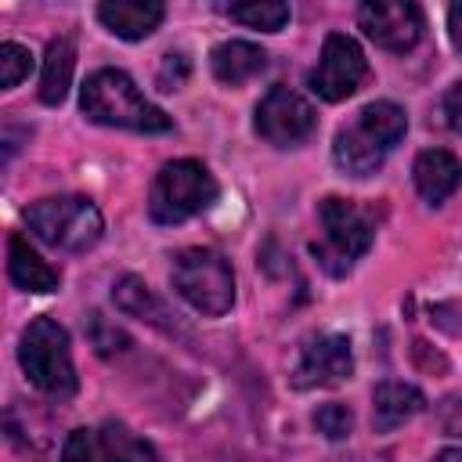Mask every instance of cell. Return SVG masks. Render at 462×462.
<instances>
[{
	"instance_id": "6da1fadb",
	"label": "cell",
	"mask_w": 462,
	"mask_h": 462,
	"mask_svg": "<svg viewBox=\"0 0 462 462\" xmlns=\"http://www.w3.org/2000/svg\"><path fill=\"white\" fill-rule=\"evenodd\" d=\"M79 108L90 123L119 126V130H134V134H166L173 126V119L159 105H152L137 90V83L119 69L90 72L79 90Z\"/></svg>"
},
{
	"instance_id": "7a4b0ae2",
	"label": "cell",
	"mask_w": 462,
	"mask_h": 462,
	"mask_svg": "<svg viewBox=\"0 0 462 462\" xmlns=\"http://www.w3.org/2000/svg\"><path fill=\"white\" fill-rule=\"evenodd\" d=\"M404 134H408L404 108L393 101H372L346 126H339L332 141V159L346 177H368L386 162V155L397 148Z\"/></svg>"
},
{
	"instance_id": "3957f363",
	"label": "cell",
	"mask_w": 462,
	"mask_h": 462,
	"mask_svg": "<svg viewBox=\"0 0 462 462\" xmlns=\"http://www.w3.org/2000/svg\"><path fill=\"white\" fill-rule=\"evenodd\" d=\"M318 224H321V238L310 242V253L332 278L350 274V267L372 249L375 238L372 213L350 199L328 195L318 202Z\"/></svg>"
},
{
	"instance_id": "277c9868",
	"label": "cell",
	"mask_w": 462,
	"mask_h": 462,
	"mask_svg": "<svg viewBox=\"0 0 462 462\" xmlns=\"http://www.w3.org/2000/svg\"><path fill=\"white\" fill-rule=\"evenodd\" d=\"M18 361L36 390L47 397H72L76 393V365L69 350V332L54 318H32L18 343Z\"/></svg>"
},
{
	"instance_id": "5b68a950",
	"label": "cell",
	"mask_w": 462,
	"mask_h": 462,
	"mask_svg": "<svg viewBox=\"0 0 462 462\" xmlns=\"http://www.w3.org/2000/svg\"><path fill=\"white\" fill-rule=\"evenodd\" d=\"M25 224L40 242L65 249V253H87L90 245H97V238L105 231L101 209L83 195L40 199L25 209Z\"/></svg>"
},
{
	"instance_id": "8992f818",
	"label": "cell",
	"mask_w": 462,
	"mask_h": 462,
	"mask_svg": "<svg viewBox=\"0 0 462 462\" xmlns=\"http://www.w3.org/2000/svg\"><path fill=\"white\" fill-rule=\"evenodd\" d=\"M217 195V177L199 159H173L152 180L148 213L155 224H184L188 217L209 209Z\"/></svg>"
},
{
	"instance_id": "52a82bcc",
	"label": "cell",
	"mask_w": 462,
	"mask_h": 462,
	"mask_svg": "<svg viewBox=\"0 0 462 462\" xmlns=\"http://www.w3.org/2000/svg\"><path fill=\"white\" fill-rule=\"evenodd\" d=\"M170 278H173L177 296L206 318H220L235 303V274H231V263L217 249H206V245L180 249L173 256Z\"/></svg>"
},
{
	"instance_id": "ba28073f",
	"label": "cell",
	"mask_w": 462,
	"mask_h": 462,
	"mask_svg": "<svg viewBox=\"0 0 462 462\" xmlns=\"http://www.w3.org/2000/svg\"><path fill=\"white\" fill-rule=\"evenodd\" d=\"M368 79V58L361 51V43L346 32H328L321 43V58L310 69L307 83L321 101H346L350 94L361 90V83Z\"/></svg>"
},
{
	"instance_id": "9c48e42d",
	"label": "cell",
	"mask_w": 462,
	"mask_h": 462,
	"mask_svg": "<svg viewBox=\"0 0 462 462\" xmlns=\"http://www.w3.org/2000/svg\"><path fill=\"white\" fill-rule=\"evenodd\" d=\"M314 126H318L314 105L289 87H271L256 105V134L274 148L303 144L314 134Z\"/></svg>"
},
{
	"instance_id": "30bf717a",
	"label": "cell",
	"mask_w": 462,
	"mask_h": 462,
	"mask_svg": "<svg viewBox=\"0 0 462 462\" xmlns=\"http://www.w3.org/2000/svg\"><path fill=\"white\" fill-rule=\"evenodd\" d=\"M357 25L375 47L393 51V54L411 51L426 29L422 7L408 0H368L357 7Z\"/></svg>"
},
{
	"instance_id": "8fae6325",
	"label": "cell",
	"mask_w": 462,
	"mask_h": 462,
	"mask_svg": "<svg viewBox=\"0 0 462 462\" xmlns=\"http://www.w3.org/2000/svg\"><path fill=\"white\" fill-rule=\"evenodd\" d=\"M354 372V350L350 339L339 332H321L310 336L300 346V361L292 368V386L296 390H318V386H336L350 379Z\"/></svg>"
},
{
	"instance_id": "7c38bea8",
	"label": "cell",
	"mask_w": 462,
	"mask_h": 462,
	"mask_svg": "<svg viewBox=\"0 0 462 462\" xmlns=\"http://www.w3.org/2000/svg\"><path fill=\"white\" fill-rule=\"evenodd\" d=\"M166 7L155 0H105L97 4V22L119 40H144L162 25Z\"/></svg>"
},
{
	"instance_id": "4fadbf2b",
	"label": "cell",
	"mask_w": 462,
	"mask_h": 462,
	"mask_svg": "<svg viewBox=\"0 0 462 462\" xmlns=\"http://www.w3.org/2000/svg\"><path fill=\"white\" fill-rule=\"evenodd\" d=\"M411 180H415V188H419V195L426 202L440 206L444 199H451L458 191V184H462V162L451 152H444V148H426L411 162Z\"/></svg>"
},
{
	"instance_id": "5bb4252c",
	"label": "cell",
	"mask_w": 462,
	"mask_h": 462,
	"mask_svg": "<svg viewBox=\"0 0 462 462\" xmlns=\"http://www.w3.org/2000/svg\"><path fill=\"white\" fill-rule=\"evenodd\" d=\"M426 408V397L419 386L411 383H397V379H386L372 390V426L375 433H390L397 426H404L408 419H415L419 411Z\"/></svg>"
},
{
	"instance_id": "9a60e30c",
	"label": "cell",
	"mask_w": 462,
	"mask_h": 462,
	"mask_svg": "<svg viewBox=\"0 0 462 462\" xmlns=\"http://www.w3.org/2000/svg\"><path fill=\"white\" fill-rule=\"evenodd\" d=\"M209 69L224 87H242L267 69V51L249 40H224L209 51Z\"/></svg>"
},
{
	"instance_id": "2e32d148",
	"label": "cell",
	"mask_w": 462,
	"mask_h": 462,
	"mask_svg": "<svg viewBox=\"0 0 462 462\" xmlns=\"http://www.w3.org/2000/svg\"><path fill=\"white\" fill-rule=\"evenodd\" d=\"M7 274H11V282H14L18 289H25V292H51V289H58V282H61L58 267H51V263L29 245L25 235H11V242H7Z\"/></svg>"
},
{
	"instance_id": "e0dca14e",
	"label": "cell",
	"mask_w": 462,
	"mask_h": 462,
	"mask_svg": "<svg viewBox=\"0 0 462 462\" xmlns=\"http://www.w3.org/2000/svg\"><path fill=\"white\" fill-rule=\"evenodd\" d=\"M72 69H76V43L69 36H58L47 43L43 54V72H40V101L43 105H61L69 87H72Z\"/></svg>"
},
{
	"instance_id": "ac0fdd59",
	"label": "cell",
	"mask_w": 462,
	"mask_h": 462,
	"mask_svg": "<svg viewBox=\"0 0 462 462\" xmlns=\"http://www.w3.org/2000/svg\"><path fill=\"white\" fill-rule=\"evenodd\" d=\"M112 300H116V307L123 310V314H130V318H141V321H152V325H159V328H166V332H173V321H170V310L162 307V300L141 282V278H134V274H123L119 282H116V289H112Z\"/></svg>"
},
{
	"instance_id": "d6986e66",
	"label": "cell",
	"mask_w": 462,
	"mask_h": 462,
	"mask_svg": "<svg viewBox=\"0 0 462 462\" xmlns=\"http://www.w3.org/2000/svg\"><path fill=\"white\" fill-rule=\"evenodd\" d=\"M97 433H101V444H105V451H108V462H159L155 448H152L144 437H137L126 422L108 419Z\"/></svg>"
},
{
	"instance_id": "ffe728a7",
	"label": "cell",
	"mask_w": 462,
	"mask_h": 462,
	"mask_svg": "<svg viewBox=\"0 0 462 462\" xmlns=\"http://www.w3.org/2000/svg\"><path fill=\"white\" fill-rule=\"evenodd\" d=\"M227 14L249 29H260V32H278L285 29L289 22V4H278V0H253V4H231Z\"/></svg>"
},
{
	"instance_id": "44dd1931",
	"label": "cell",
	"mask_w": 462,
	"mask_h": 462,
	"mask_svg": "<svg viewBox=\"0 0 462 462\" xmlns=\"http://www.w3.org/2000/svg\"><path fill=\"white\" fill-rule=\"evenodd\" d=\"M61 462H108V451L101 444V433L79 426L65 437V448H61Z\"/></svg>"
},
{
	"instance_id": "7402d4cb",
	"label": "cell",
	"mask_w": 462,
	"mask_h": 462,
	"mask_svg": "<svg viewBox=\"0 0 462 462\" xmlns=\"http://www.w3.org/2000/svg\"><path fill=\"white\" fill-rule=\"evenodd\" d=\"M29 69H32L29 47H22V43H14V40L0 43V83H4V90H14V87L29 76Z\"/></svg>"
},
{
	"instance_id": "603a6c76",
	"label": "cell",
	"mask_w": 462,
	"mask_h": 462,
	"mask_svg": "<svg viewBox=\"0 0 462 462\" xmlns=\"http://www.w3.org/2000/svg\"><path fill=\"white\" fill-rule=\"evenodd\" d=\"M314 426H318V433H325L328 440H343V437H350V430H354V411H350L346 404H339V401H328V404H321V408L314 411Z\"/></svg>"
},
{
	"instance_id": "cb8c5ba5",
	"label": "cell",
	"mask_w": 462,
	"mask_h": 462,
	"mask_svg": "<svg viewBox=\"0 0 462 462\" xmlns=\"http://www.w3.org/2000/svg\"><path fill=\"white\" fill-rule=\"evenodd\" d=\"M87 332H90V343L97 346V354H116V350H126L130 346V339L116 325H108L101 314H90L87 318Z\"/></svg>"
},
{
	"instance_id": "d4e9b609",
	"label": "cell",
	"mask_w": 462,
	"mask_h": 462,
	"mask_svg": "<svg viewBox=\"0 0 462 462\" xmlns=\"http://www.w3.org/2000/svg\"><path fill=\"white\" fill-rule=\"evenodd\" d=\"M188 79V58L184 54H166L162 65H159V90H180V83Z\"/></svg>"
},
{
	"instance_id": "484cf974",
	"label": "cell",
	"mask_w": 462,
	"mask_h": 462,
	"mask_svg": "<svg viewBox=\"0 0 462 462\" xmlns=\"http://www.w3.org/2000/svg\"><path fill=\"white\" fill-rule=\"evenodd\" d=\"M437 415H440V426H444V433L462 440V397H448V401L437 408Z\"/></svg>"
},
{
	"instance_id": "4316f807",
	"label": "cell",
	"mask_w": 462,
	"mask_h": 462,
	"mask_svg": "<svg viewBox=\"0 0 462 462\" xmlns=\"http://www.w3.org/2000/svg\"><path fill=\"white\" fill-rule=\"evenodd\" d=\"M444 116H448V126L455 134H462V83H455L448 94H444Z\"/></svg>"
},
{
	"instance_id": "83f0119b",
	"label": "cell",
	"mask_w": 462,
	"mask_h": 462,
	"mask_svg": "<svg viewBox=\"0 0 462 462\" xmlns=\"http://www.w3.org/2000/svg\"><path fill=\"white\" fill-rule=\"evenodd\" d=\"M448 36H451V43H455V51L462 54V0L448 7Z\"/></svg>"
},
{
	"instance_id": "f1b7e54d",
	"label": "cell",
	"mask_w": 462,
	"mask_h": 462,
	"mask_svg": "<svg viewBox=\"0 0 462 462\" xmlns=\"http://www.w3.org/2000/svg\"><path fill=\"white\" fill-rule=\"evenodd\" d=\"M433 462H462V448H444L433 455Z\"/></svg>"
}]
</instances>
